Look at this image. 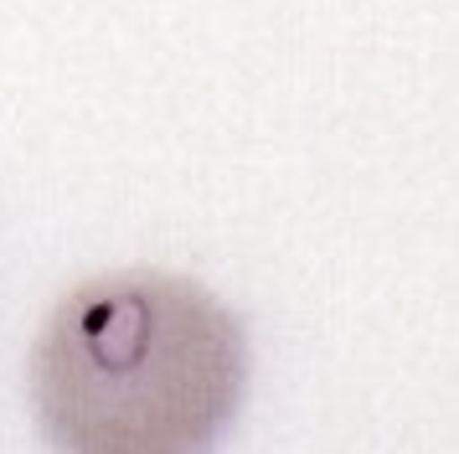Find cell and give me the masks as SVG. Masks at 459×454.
Listing matches in <instances>:
<instances>
[{
    "instance_id": "obj_1",
    "label": "cell",
    "mask_w": 459,
    "mask_h": 454,
    "mask_svg": "<svg viewBox=\"0 0 459 454\" xmlns=\"http://www.w3.org/2000/svg\"><path fill=\"white\" fill-rule=\"evenodd\" d=\"M248 341L217 294L155 268L67 289L31 346V408L67 454H186L232 423Z\"/></svg>"
}]
</instances>
